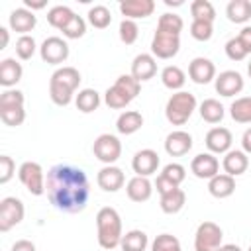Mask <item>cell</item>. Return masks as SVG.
Instances as JSON below:
<instances>
[{"label": "cell", "mask_w": 251, "mask_h": 251, "mask_svg": "<svg viewBox=\"0 0 251 251\" xmlns=\"http://www.w3.org/2000/svg\"><path fill=\"white\" fill-rule=\"evenodd\" d=\"M45 194L59 212L78 214L86 208L90 198L88 176L80 167L59 163L47 171Z\"/></svg>", "instance_id": "6da1fadb"}, {"label": "cell", "mask_w": 251, "mask_h": 251, "mask_svg": "<svg viewBox=\"0 0 251 251\" xmlns=\"http://www.w3.org/2000/svg\"><path fill=\"white\" fill-rule=\"evenodd\" d=\"M80 80V73L75 67H59L49 78V98L53 100V104L61 108L69 106Z\"/></svg>", "instance_id": "7a4b0ae2"}, {"label": "cell", "mask_w": 251, "mask_h": 251, "mask_svg": "<svg viewBox=\"0 0 251 251\" xmlns=\"http://www.w3.org/2000/svg\"><path fill=\"white\" fill-rule=\"evenodd\" d=\"M96 229H98V245L102 249H116L124 237L122 231V218L116 208L104 206L96 214Z\"/></svg>", "instance_id": "3957f363"}, {"label": "cell", "mask_w": 251, "mask_h": 251, "mask_svg": "<svg viewBox=\"0 0 251 251\" xmlns=\"http://www.w3.org/2000/svg\"><path fill=\"white\" fill-rule=\"evenodd\" d=\"M141 90V82L137 78H133L131 75H120L116 78V82L106 90L104 94V102L108 108L114 110H122L126 108L133 98H137Z\"/></svg>", "instance_id": "277c9868"}, {"label": "cell", "mask_w": 251, "mask_h": 251, "mask_svg": "<svg viewBox=\"0 0 251 251\" xmlns=\"http://www.w3.org/2000/svg\"><path fill=\"white\" fill-rule=\"evenodd\" d=\"M196 106H198V102H196V96L192 92L178 90L167 100L165 116L173 126H184L190 120V116L194 114Z\"/></svg>", "instance_id": "5b68a950"}, {"label": "cell", "mask_w": 251, "mask_h": 251, "mask_svg": "<svg viewBox=\"0 0 251 251\" xmlns=\"http://www.w3.org/2000/svg\"><path fill=\"white\" fill-rule=\"evenodd\" d=\"M24 92L16 90V88H8L0 94V120L10 126H22L25 120V110H24Z\"/></svg>", "instance_id": "8992f818"}, {"label": "cell", "mask_w": 251, "mask_h": 251, "mask_svg": "<svg viewBox=\"0 0 251 251\" xmlns=\"http://www.w3.org/2000/svg\"><path fill=\"white\" fill-rule=\"evenodd\" d=\"M18 178L27 188L29 194H33V196L45 194V173L39 163H35V161L22 163L18 169Z\"/></svg>", "instance_id": "52a82bcc"}, {"label": "cell", "mask_w": 251, "mask_h": 251, "mask_svg": "<svg viewBox=\"0 0 251 251\" xmlns=\"http://www.w3.org/2000/svg\"><path fill=\"white\" fill-rule=\"evenodd\" d=\"M224 231L214 222H202L194 233V251H218L222 247Z\"/></svg>", "instance_id": "ba28073f"}, {"label": "cell", "mask_w": 251, "mask_h": 251, "mask_svg": "<svg viewBox=\"0 0 251 251\" xmlns=\"http://www.w3.org/2000/svg\"><path fill=\"white\" fill-rule=\"evenodd\" d=\"M94 157L104 165H114L122 155V141L112 133H100L92 145Z\"/></svg>", "instance_id": "9c48e42d"}, {"label": "cell", "mask_w": 251, "mask_h": 251, "mask_svg": "<svg viewBox=\"0 0 251 251\" xmlns=\"http://www.w3.org/2000/svg\"><path fill=\"white\" fill-rule=\"evenodd\" d=\"M25 216L24 202L16 196H6L0 200V231L6 233L14 226H18Z\"/></svg>", "instance_id": "30bf717a"}, {"label": "cell", "mask_w": 251, "mask_h": 251, "mask_svg": "<svg viewBox=\"0 0 251 251\" xmlns=\"http://www.w3.org/2000/svg\"><path fill=\"white\" fill-rule=\"evenodd\" d=\"M180 49V35L155 29L151 39V55L157 59H173Z\"/></svg>", "instance_id": "8fae6325"}, {"label": "cell", "mask_w": 251, "mask_h": 251, "mask_svg": "<svg viewBox=\"0 0 251 251\" xmlns=\"http://www.w3.org/2000/svg\"><path fill=\"white\" fill-rule=\"evenodd\" d=\"M39 55L47 65H61L69 59V43L63 37L51 35L41 43Z\"/></svg>", "instance_id": "7c38bea8"}, {"label": "cell", "mask_w": 251, "mask_h": 251, "mask_svg": "<svg viewBox=\"0 0 251 251\" xmlns=\"http://www.w3.org/2000/svg\"><path fill=\"white\" fill-rule=\"evenodd\" d=\"M216 84V92L220 96H226V98H231L235 94H239L243 90V76L237 73V71H224L216 76L214 80Z\"/></svg>", "instance_id": "4fadbf2b"}, {"label": "cell", "mask_w": 251, "mask_h": 251, "mask_svg": "<svg viewBox=\"0 0 251 251\" xmlns=\"http://www.w3.org/2000/svg\"><path fill=\"white\" fill-rule=\"evenodd\" d=\"M159 155H157V151H153V149H141V151H137L135 155H133V159H131V169H133V173L137 175V176H151L153 173H157V169H159Z\"/></svg>", "instance_id": "5bb4252c"}, {"label": "cell", "mask_w": 251, "mask_h": 251, "mask_svg": "<svg viewBox=\"0 0 251 251\" xmlns=\"http://www.w3.org/2000/svg\"><path fill=\"white\" fill-rule=\"evenodd\" d=\"M190 171L196 178H214L220 173V161L212 155V153H198L192 161H190Z\"/></svg>", "instance_id": "9a60e30c"}, {"label": "cell", "mask_w": 251, "mask_h": 251, "mask_svg": "<svg viewBox=\"0 0 251 251\" xmlns=\"http://www.w3.org/2000/svg\"><path fill=\"white\" fill-rule=\"evenodd\" d=\"M96 182L98 186L104 190V192H118L124 182H126V176H124V171L116 165H104L98 175H96Z\"/></svg>", "instance_id": "2e32d148"}, {"label": "cell", "mask_w": 251, "mask_h": 251, "mask_svg": "<svg viewBox=\"0 0 251 251\" xmlns=\"http://www.w3.org/2000/svg\"><path fill=\"white\" fill-rule=\"evenodd\" d=\"M188 76L196 84H208L216 80V65L206 57H196L188 65Z\"/></svg>", "instance_id": "e0dca14e"}, {"label": "cell", "mask_w": 251, "mask_h": 251, "mask_svg": "<svg viewBox=\"0 0 251 251\" xmlns=\"http://www.w3.org/2000/svg\"><path fill=\"white\" fill-rule=\"evenodd\" d=\"M206 147H208V153L212 155H226L231 147V141H233V135L227 127H212L208 133H206Z\"/></svg>", "instance_id": "ac0fdd59"}, {"label": "cell", "mask_w": 251, "mask_h": 251, "mask_svg": "<svg viewBox=\"0 0 251 251\" xmlns=\"http://www.w3.org/2000/svg\"><path fill=\"white\" fill-rule=\"evenodd\" d=\"M192 149V135L184 129H175L165 137V151L171 157H182Z\"/></svg>", "instance_id": "d6986e66"}, {"label": "cell", "mask_w": 251, "mask_h": 251, "mask_svg": "<svg viewBox=\"0 0 251 251\" xmlns=\"http://www.w3.org/2000/svg\"><path fill=\"white\" fill-rule=\"evenodd\" d=\"M133 78H137L139 82H145L149 78H153L157 75V61L151 53H139L135 55L133 63H131V73Z\"/></svg>", "instance_id": "ffe728a7"}, {"label": "cell", "mask_w": 251, "mask_h": 251, "mask_svg": "<svg viewBox=\"0 0 251 251\" xmlns=\"http://www.w3.org/2000/svg\"><path fill=\"white\" fill-rule=\"evenodd\" d=\"M120 12L122 16H126V20H139V18H147L155 12V2L153 0H124L120 4Z\"/></svg>", "instance_id": "44dd1931"}, {"label": "cell", "mask_w": 251, "mask_h": 251, "mask_svg": "<svg viewBox=\"0 0 251 251\" xmlns=\"http://www.w3.org/2000/svg\"><path fill=\"white\" fill-rule=\"evenodd\" d=\"M8 24H10V27H12L14 31H18V33H22V35H27V31H31V29L35 27L37 18H35V14H33L31 10H27V8L24 6V8L12 10V14H10V18H8Z\"/></svg>", "instance_id": "7402d4cb"}, {"label": "cell", "mask_w": 251, "mask_h": 251, "mask_svg": "<svg viewBox=\"0 0 251 251\" xmlns=\"http://www.w3.org/2000/svg\"><path fill=\"white\" fill-rule=\"evenodd\" d=\"M222 167H224L226 175H229V176L235 178V176H239V175H243V173L247 171V167H249V157H247L245 151L229 149V151L226 153L224 161H222Z\"/></svg>", "instance_id": "603a6c76"}, {"label": "cell", "mask_w": 251, "mask_h": 251, "mask_svg": "<svg viewBox=\"0 0 251 251\" xmlns=\"http://www.w3.org/2000/svg\"><path fill=\"white\" fill-rule=\"evenodd\" d=\"M126 192H127V198L131 200V202H145V200H149L151 198V194H153V184H151V180L147 178V176H133V178H129L127 180V184H126Z\"/></svg>", "instance_id": "cb8c5ba5"}, {"label": "cell", "mask_w": 251, "mask_h": 251, "mask_svg": "<svg viewBox=\"0 0 251 251\" xmlns=\"http://www.w3.org/2000/svg\"><path fill=\"white\" fill-rule=\"evenodd\" d=\"M22 75H24L22 63H18L16 59L6 57V59L0 61V84L6 90L12 88V86H16L22 80Z\"/></svg>", "instance_id": "d4e9b609"}, {"label": "cell", "mask_w": 251, "mask_h": 251, "mask_svg": "<svg viewBox=\"0 0 251 251\" xmlns=\"http://www.w3.org/2000/svg\"><path fill=\"white\" fill-rule=\"evenodd\" d=\"M208 192L214 198H227L235 192V178L226 175V173H218L214 178L208 180Z\"/></svg>", "instance_id": "484cf974"}, {"label": "cell", "mask_w": 251, "mask_h": 251, "mask_svg": "<svg viewBox=\"0 0 251 251\" xmlns=\"http://www.w3.org/2000/svg\"><path fill=\"white\" fill-rule=\"evenodd\" d=\"M141 126H143V116L137 110H126L116 120V129L122 135H131L137 129H141Z\"/></svg>", "instance_id": "4316f807"}, {"label": "cell", "mask_w": 251, "mask_h": 251, "mask_svg": "<svg viewBox=\"0 0 251 251\" xmlns=\"http://www.w3.org/2000/svg\"><path fill=\"white\" fill-rule=\"evenodd\" d=\"M198 112H200V118L204 122H208V124H220L224 120V116H226V110H224L222 102L216 100V98L202 100L200 106H198Z\"/></svg>", "instance_id": "83f0119b"}, {"label": "cell", "mask_w": 251, "mask_h": 251, "mask_svg": "<svg viewBox=\"0 0 251 251\" xmlns=\"http://www.w3.org/2000/svg\"><path fill=\"white\" fill-rule=\"evenodd\" d=\"M161 82H163V86H167L169 90L178 92V90L184 86V82H186V75H184V71H182L180 67H176V65H167V67L161 71Z\"/></svg>", "instance_id": "f1b7e54d"}, {"label": "cell", "mask_w": 251, "mask_h": 251, "mask_svg": "<svg viewBox=\"0 0 251 251\" xmlns=\"http://www.w3.org/2000/svg\"><path fill=\"white\" fill-rule=\"evenodd\" d=\"M226 16L233 24H245L251 20V2L249 0H231L226 6Z\"/></svg>", "instance_id": "f546056e"}, {"label": "cell", "mask_w": 251, "mask_h": 251, "mask_svg": "<svg viewBox=\"0 0 251 251\" xmlns=\"http://www.w3.org/2000/svg\"><path fill=\"white\" fill-rule=\"evenodd\" d=\"M147 245H149V237L141 229H129L127 233H124L120 241L122 251H145Z\"/></svg>", "instance_id": "4dcf8cb0"}, {"label": "cell", "mask_w": 251, "mask_h": 251, "mask_svg": "<svg viewBox=\"0 0 251 251\" xmlns=\"http://www.w3.org/2000/svg\"><path fill=\"white\" fill-rule=\"evenodd\" d=\"M184 204H186V194L182 188H176V190L161 196V202H159V206L165 214H178L184 208Z\"/></svg>", "instance_id": "1f68e13d"}, {"label": "cell", "mask_w": 251, "mask_h": 251, "mask_svg": "<svg viewBox=\"0 0 251 251\" xmlns=\"http://www.w3.org/2000/svg\"><path fill=\"white\" fill-rule=\"evenodd\" d=\"M229 116L237 124H251V96L235 98L229 106Z\"/></svg>", "instance_id": "d6a6232c"}, {"label": "cell", "mask_w": 251, "mask_h": 251, "mask_svg": "<svg viewBox=\"0 0 251 251\" xmlns=\"http://www.w3.org/2000/svg\"><path fill=\"white\" fill-rule=\"evenodd\" d=\"M75 104H76V108L82 114H90V112L98 110V106H100V94L94 88H82V90H78V94L75 98Z\"/></svg>", "instance_id": "836d02e7"}, {"label": "cell", "mask_w": 251, "mask_h": 251, "mask_svg": "<svg viewBox=\"0 0 251 251\" xmlns=\"http://www.w3.org/2000/svg\"><path fill=\"white\" fill-rule=\"evenodd\" d=\"M73 18H75V12H73L69 6H63V4L53 6V8L47 12V22H49L53 27H57V29H63Z\"/></svg>", "instance_id": "e575fe53"}, {"label": "cell", "mask_w": 251, "mask_h": 251, "mask_svg": "<svg viewBox=\"0 0 251 251\" xmlns=\"http://www.w3.org/2000/svg\"><path fill=\"white\" fill-rule=\"evenodd\" d=\"M190 14H192V20H202L212 24L216 20V8L210 0H194L190 4Z\"/></svg>", "instance_id": "d590c367"}, {"label": "cell", "mask_w": 251, "mask_h": 251, "mask_svg": "<svg viewBox=\"0 0 251 251\" xmlns=\"http://www.w3.org/2000/svg\"><path fill=\"white\" fill-rule=\"evenodd\" d=\"M88 22L96 29H106L112 24V14H110V10L106 6L98 4V6H92L88 10Z\"/></svg>", "instance_id": "8d00e7d4"}, {"label": "cell", "mask_w": 251, "mask_h": 251, "mask_svg": "<svg viewBox=\"0 0 251 251\" xmlns=\"http://www.w3.org/2000/svg\"><path fill=\"white\" fill-rule=\"evenodd\" d=\"M184 27V22L178 14H171V12H165L163 16H159V22H157V29L161 31H169V33H175V35H180Z\"/></svg>", "instance_id": "74e56055"}, {"label": "cell", "mask_w": 251, "mask_h": 251, "mask_svg": "<svg viewBox=\"0 0 251 251\" xmlns=\"http://www.w3.org/2000/svg\"><path fill=\"white\" fill-rule=\"evenodd\" d=\"M35 49H37V43L31 35H20L18 41H16V55L22 59V61H29L33 55H35Z\"/></svg>", "instance_id": "f35d334b"}, {"label": "cell", "mask_w": 251, "mask_h": 251, "mask_svg": "<svg viewBox=\"0 0 251 251\" xmlns=\"http://www.w3.org/2000/svg\"><path fill=\"white\" fill-rule=\"evenodd\" d=\"M151 251H182V249H180V241L175 235L159 233L151 243Z\"/></svg>", "instance_id": "ab89813d"}, {"label": "cell", "mask_w": 251, "mask_h": 251, "mask_svg": "<svg viewBox=\"0 0 251 251\" xmlns=\"http://www.w3.org/2000/svg\"><path fill=\"white\" fill-rule=\"evenodd\" d=\"M190 35L196 41H208L214 35V24L212 22H202V20H192V24H190Z\"/></svg>", "instance_id": "60d3db41"}, {"label": "cell", "mask_w": 251, "mask_h": 251, "mask_svg": "<svg viewBox=\"0 0 251 251\" xmlns=\"http://www.w3.org/2000/svg\"><path fill=\"white\" fill-rule=\"evenodd\" d=\"M139 37V27L133 20H122L120 22V39L126 43V45H133Z\"/></svg>", "instance_id": "b9f144b4"}, {"label": "cell", "mask_w": 251, "mask_h": 251, "mask_svg": "<svg viewBox=\"0 0 251 251\" xmlns=\"http://www.w3.org/2000/svg\"><path fill=\"white\" fill-rule=\"evenodd\" d=\"M61 31H63V35H65L67 39H78V37H82L84 31H86V22H84L80 16L75 14V18H73Z\"/></svg>", "instance_id": "7bdbcfd3"}, {"label": "cell", "mask_w": 251, "mask_h": 251, "mask_svg": "<svg viewBox=\"0 0 251 251\" xmlns=\"http://www.w3.org/2000/svg\"><path fill=\"white\" fill-rule=\"evenodd\" d=\"M161 175H163V176H167L169 180H173L175 184H178V186H180V182L186 178V169H184L180 163H169V165H165V167H163Z\"/></svg>", "instance_id": "ee69618b"}, {"label": "cell", "mask_w": 251, "mask_h": 251, "mask_svg": "<svg viewBox=\"0 0 251 251\" xmlns=\"http://www.w3.org/2000/svg\"><path fill=\"white\" fill-rule=\"evenodd\" d=\"M226 55L231 59V61H243L249 53L245 51V47L241 45V41L237 37H231L226 41Z\"/></svg>", "instance_id": "f6af8a7d"}, {"label": "cell", "mask_w": 251, "mask_h": 251, "mask_svg": "<svg viewBox=\"0 0 251 251\" xmlns=\"http://www.w3.org/2000/svg\"><path fill=\"white\" fill-rule=\"evenodd\" d=\"M16 171V163L10 155H0V184H6Z\"/></svg>", "instance_id": "bcb514c9"}, {"label": "cell", "mask_w": 251, "mask_h": 251, "mask_svg": "<svg viewBox=\"0 0 251 251\" xmlns=\"http://www.w3.org/2000/svg\"><path fill=\"white\" fill-rule=\"evenodd\" d=\"M155 188H157V192H159L161 196H165V194H169V192L176 190V188H178V184H175V182H173V180H169L167 176L159 175V176H157V180H155Z\"/></svg>", "instance_id": "7dc6e473"}, {"label": "cell", "mask_w": 251, "mask_h": 251, "mask_svg": "<svg viewBox=\"0 0 251 251\" xmlns=\"http://www.w3.org/2000/svg\"><path fill=\"white\" fill-rule=\"evenodd\" d=\"M237 39L241 41V45L245 47V51H247V53H251V25L241 27V31H239Z\"/></svg>", "instance_id": "c3c4849f"}, {"label": "cell", "mask_w": 251, "mask_h": 251, "mask_svg": "<svg viewBox=\"0 0 251 251\" xmlns=\"http://www.w3.org/2000/svg\"><path fill=\"white\" fill-rule=\"evenodd\" d=\"M10 251H35V243L29 239H18Z\"/></svg>", "instance_id": "681fc988"}, {"label": "cell", "mask_w": 251, "mask_h": 251, "mask_svg": "<svg viewBox=\"0 0 251 251\" xmlns=\"http://www.w3.org/2000/svg\"><path fill=\"white\" fill-rule=\"evenodd\" d=\"M241 147H243V151L247 155H251V127H247L243 131V135H241Z\"/></svg>", "instance_id": "f907efd6"}, {"label": "cell", "mask_w": 251, "mask_h": 251, "mask_svg": "<svg viewBox=\"0 0 251 251\" xmlns=\"http://www.w3.org/2000/svg\"><path fill=\"white\" fill-rule=\"evenodd\" d=\"M24 4H25V8L27 10H41V8H45V2H31V0H24Z\"/></svg>", "instance_id": "816d5d0a"}, {"label": "cell", "mask_w": 251, "mask_h": 251, "mask_svg": "<svg viewBox=\"0 0 251 251\" xmlns=\"http://www.w3.org/2000/svg\"><path fill=\"white\" fill-rule=\"evenodd\" d=\"M0 35H2V43H0V49H6V47H8V39H10V35H8V29H6V27H0Z\"/></svg>", "instance_id": "f5cc1de1"}, {"label": "cell", "mask_w": 251, "mask_h": 251, "mask_svg": "<svg viewBox=\"0 0 251 251\" xmlns=\"http://www.w3.org/2000/svg\"><path fill=\"white\" fill-rule=\"evenodd\" d=\"M218 251H243L239 245H235V243H224Z\"/></svg>", "instance_id": "db71d44e"}, {"label": "cell", "mask_w": 251, "mask_h": 251, "mask_svg": "<svg viewBox=\"0 0 251 251\" xmlns=\"http://www.w3.org/2000/svg\"><path fill=\"white\" fill-rule=\"evenodd\" d=\"M165 4H167V6H180L182 0H176V2H173V0H165Z\"/></svg>", "instance_id": "11a10c76"}, {"label": "cell", "mask_w": 251, "mask_h": 251, "mask_svg": "<svg viewBox=\"0 0 251 251\" xmlns=\"http://www.w3.org/2000/svg\"><path fill=\"white\" fill-rule=\"evenodd\" d=\"M247 75H249V78H251V59H249V63H247Z\"/></svg>", "instance_id": "9f6ffc18"}, {"label": "cell", "mask_w": 251, "mask_h": 251, "mask_svg": "<svg viewBox=\"0 0 251 251\" xmlns=\"http://www.w3.org/2000/svg\"><path fill=\"white\" fill-rule=\"evenodd\" d=\"M247 251H251V245H249V249H247Z\"/></svg>", "instance_id": "6f0895ef"}]
</instances>
